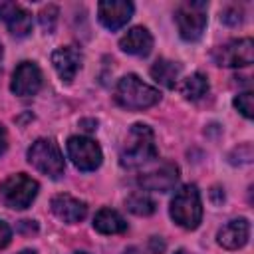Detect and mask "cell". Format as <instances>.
<instances>
[{
  "mask_svg": "<svg viewBox=\"0 0 254 254\" xmlns=\"http://www.w3.org/2000/svg\"><path fill=\"white\" fill-rule=\"evenodd\" d=\"M157 157V147H155V135L149 125L135 123L127 131V137L121 145L119 151V163L121 167L135 169L141 167Z\"/></svg>",
  "mask_w": 254,
  "mask_h": 254,
  "instance_id": "obj_1",
  "label": "cell"
},
{
  "mask_svg": "<svg viewBox=\"0 0 254 254\" xmlns=\"http://www.w3.org/2000/svg\"><path fill=\"white\" fill-rule=\"evenodd\" d=\"M159 89L141 81L135 73L123 75L115 87V101L125 109H147L159 103Z\"/></svg>",
  "mask_w": 254,
  "mask_h": 254,
  "instance_id": "obj_2",
  "label": "cell"
},
{
  "mask_svg": "<svg viewBox=\"0 0 254 254\" xmlns=\"http://www.w3.org/2000/svg\"><path fill=\"white\" fill-rule=\"evenodd\" d=\"M171 218L187 230H194L200 224L202 218V202H200V192L194 185H185L181 187L169 206Z\"/></svg>",
  "mask_w": 254,
  "mask_h": 254,
  "instance_id": "obj_3",
  "label": "cell"
},
{
  "mask_svg": "<svg viewBox=\"0 0 254 254\" xmlns=\"http://www.w3.org/2000/svg\"><path fill=\"white\" fill-rule=\"evenodd\" d=\"M38 189V181H34L26 173H16L0 183V200L8 208L24 210L34 202Z\"/></svg>",
  "mask_w": 254,
  "mask_h": 254,
  "instance_id": "obj_4",
  "label": "cell"
},
{
  "mask_svg": "<svg viewBox=\"0 0 254 254\" xmlns=\"http://www.w3.org/2000/svg\"><path fill=\"white\" fill-rule=\"evenodd\" d=\"M28 163L50 179H60L65 169L64 155L54 139H36L28 149Z\"/></svg>",
  "mask_w": 254,
  "mask_h": 254,
  "instance_id": "obj_5",
  "label": "cell"
},
{
  "mask_svg": "<svg viewBox=\"0 0 254 254\" xmlns=\"http://www.w3.org/2000/svg\"><path fill=\"white\" fill-rule=\"evenodd\" d=\"M179 34L187 42H196L206 28V2H183L175 10Z\"/></svg>",
  "mask_w": 254,
  "mask_h": 254,
  "instance_id": "obj_6",
  "label": "cell"
},
{
  "mask_svg": "<svg viewBox=\"0 0 254 254\" xmlns=\"http://www.w3.org/2000/svg\"><path fill=\"white\" fill-rule=\"evenodd\" d=\"M212 60L220 67H246L254 62V42L250 38L230 40L212 52Z\"/></svg>",
  "mask_w": 254,
  "mask_h": 254,
  "instance_id": "obj_7",
  "label": "cell"
},
{
  "mask_svg": "<svg viewBox=\"0 0 254 254\" xmlns=\"http://www.w3.org/2000/svg\"><path fill=\"white\" fill-rule=\"evenodd\" d=\"M67 157L79 171H95L101 165L103 153L97 141L83 135H73L67 139Z\"/></svg>",
  "mask_w": 254,
  "mask_h": 254,
  "instance_id": "obj_8",
  "label": "cell"
},
{
  "mask_svg": "<svg viewBox=\"0 0 254 254\" xmlns=\"http://www.w3.org/2000/svg\"><path fill=\"white\" fill-rule=\"evenodd\" d=\"M42 87V69L38 67L36 62H20L12 73L10 89L14 95L28 97L36 95Z\"/></svg>",
  "mask_w": 254,
  "mask_h": 254,
  "instance_id": "obj_9",
  "label": "cell"
},
{
  "mask_svg": "<svg viewBox=\"0 0 254 254\" xmlns=\"http://www.w3.org/2000/svg\"><path fill=\"white\" fill-rule=\"evenodd\" d=\"M177 181H179V167L171 161H163L159 167L141 173L139 177V185L145 190H157V192H167L175 189Z\"/></svg>",
  "mask_w": 254,
  "mask_h": 254,
  "instance_id": "obj_10",
  "label": "cell"
},
{
  "mask_svg": "<svg viewBox=\"0 0 254 254\" xmlns=\"http://www.w3.org/2000/svg\"><path fill=\"white\" fill-rule=\"evenodd\" d=\"M97 16L99 22L113 32L129 22V18L133 16V4L127 0H105L97 4Z\"/></svg>",
  "mask_w": 254,
  "mask_h": 254,
  "instance_id": "obj_11",
  "label": "cell"
},
{
  "mask_svg": "<svg viewBox=\"0 0 254 254\" xmlns=\"http://www.w3.org/2000/svg\"><path fill=\"white\" fill-rule=\"evenodd\" d=\"M81 62L83 56L75 46H62L52 54V65L58 71L60 79L65 83H69L75 77V73L81 67Z\"/></svg>",
  "mask_w": 254,
  "mask_h": 254,
  "instance_id": "obj_12",
  "label": "cell"
},
{
  "mask_svg": "<svg viewBox=\"0 0 254 254\" xmlns=\"http://www.w3.org/2000/svg\"><path fill=\"white\" fill-rule=\"evenodd\" d=\"M0 18L6 22L10 34L22 38V36H28L30 30H32V14L22 8L20 4H14V2H0Z\"/></svg>",
  "mask_w": 254,
  "mask_h": 254,
  "instance_id": "obj_13",
  "label": "cell"
},
{
  "mask_svg": "<svg viewBox=\"0 0 254 254\" xmlns=\"http://www.w3.org/2000/svg\"><path fill=\"white\" fill-rule=\"evenodd\" d=\"M50 206H52V212L60 220L67 222V224L81 222L85 218V214H87V204L83 200L71 196V194H56L52 198Z\"/></svg>",
  "mask_w": 254,
  "mask_h": 254,
  "instance_id": "obj_14",
  "label": "cell"
},
{
  "mask_svg": "<svg viewBox=\"0 0 254 254\" xmlns=\"http://www.w3.org/2000/svg\"><path fill=\"white\" fill-rule=\"evenodd\" d=\"M248 236H250V222L246 218H234L218 230L216 240L226 250H238L248 242Z\"/></svg>",
  "mask_w": 254,
  "mask_h": 254,
  "instance_id": "obj_15",
  "label": "cell"
},
{
  "mask_svg": "<svg viewBox=\"0 0 254 254\" xmlns=\"http://www.w3.org/2000/svg\"><path fill=\"white\" fill-rule=\"evenodd\" d=\"M119 48L131 56H147L153 50V36L147 28L135 26L119 40Z\"/></svg>",
  "mask_w": 254,
  "mask_h": 254,
  "instance_id": "obj_16",
  "label": "cell"
},
{
  "mask_svg": "<svg viewBox=\"0 0 254 254\" xmlns=\"http://www.w3.org/2000/svg\"><path fill=\"white\" fill-rule=\"evenodd\" d=\"M93 228L101 234H121L127 230V222L117 210L101 208V210H97V214L93 218Z\"/></svg>",
  "mask_w": 254,
  "mask_h": 254,
  "instance_id": "obj_17",
  "label": "cell"
},
{
  "mask_svg": "<svg viewBox=\"0 0 254 254\" xmlns=\"http://www.w3.org/2000/svg\"><path fill=\"white\" fill-rule=\"evenodd\" d=\"M179 75H181V65L177 62H171V60H165V58H159L153 65H151V77L161 83L163 87L167 89H173L179 81Z\"/></svg>",
  "mask_w": 254,
  "mask_h": 254,
  "instance_id": "obj_18",
  "label": "cell"
},
{
  "mask_svg": "<svg viewBox=\"0 0 254 254\" xmlns=\"http://www.w3.org/2000/svg\"><path fill=\"white\" fill-rule=\"evenodd\" d=\"M179 91H181V95L185 99L196 101L202 95H206V91H208V79H206V75H202V73L196 71V73H192V75H189V77H185L181 81Z\"/></svg>",
  "mask_w": 254,
  "mask_h": 254,
  "instance_id": "obj_19",
  "label": "cell"
},
{
  "mask_svg": "<svg viewBox=\"0 0 254 254\" xmlns=\"http://www.w3.org/2000/svg\"><path fill=\"white\" fill-rule=\"evenodd\" d=\"M125 206H127L133 214H137V216H149V214H153L155 208H157L155 200H153L147 192H133V194H129L127 200H125Z\"/></svg>",
  "mask_w": 254,
  "mask_h": 254,
  "instance_id": "obj_20",
  "label": "cell"
},
{
  "mask_svg": "<svg viewBox=\"0 0 254 254\" xmlns=\"http://www.w3.org/2000/svg\"><path fill=\"white\" fill-rule=\"evenodd\" d=\"M58 14H60V10H58V6H54V4H48V6H44V8H42V12L38 14L40 26H42V30H44L46 34H52V32L56 30Z\"/></svg>",
  "mask_w": 254,
  "mask_h": 254,
  "instance_id": "obj_21",
  "label": "cell"
},
{
  "mask_svg": "<svg viewBox=\"0 0 254 254\" xmlns=\"http://www.w3.org/2000/svg\"><path fill=\"white\" fill-rule=\"evenodd\" d=\"M234 107L246 117V119H252L254 115V95L250 91H244V93H238L234 97Z\"/></svg>",
  "mask_w": 254,
  "mask_h": 254,
  "instance_id": "obj_22",
  "label": "cell"
},
{
  "mask_svg": "<svg viewBox=\"0 0 254 254\" xmlns=\"http://www.w3.org/2000/svg\"><path fill=\"white\" fill-rule=\"evenodd\" d=\"M220 20H222L226 26H238V24L242 22V12H240L238 8H234V6H230V8L222 10Z\"/></svg>",
  "mask_w": 254,
  "mask_h": 254,
  "instance_id": "obj_23",
  "label": "cell"
},
{
  "mask_svg": "<svg viewBox=\"0 0 254 254\" xmlns=\"http://www.w3.org/2000/svg\"><path fill=\"white\" fill-rule=\"evenodd\" d=\"M10 240H12V228L4 220H0V250L6 248L10 244Z\"/></svg>",
  "mask_w": 254,
  "mask_h": 254,
  "instance_id": "obj_24",
  "label": "cell"
},
{
  "mask_svg": "<svg viewBox=\"0 0 254 254\" xmlns=\"http://www.w3.org/2000/svg\"><path fill=\"white\" fill-rule=\"evenodd\" d=\"M6 147H8V135H6V129L0 125V155L6 151Z\"/></svg>",
  "mask_w": 254,
  "mask_h": 254,
  "instance_id": "obj_25",
  "label": "cell"
},
{
  "mask_svg": "<svg viewBox=\"0 0 254 254\" xmlns=\"http://www.w3.org/2000/svg\"><path fill=\"white\" fill-rule=\"evenodd\" d=\"M81 125H85L83 129H87V131L97 129V121H93V119H85V121H81Z\"/></svg>",
  "mask_w": 254,
  "mask_h": 254,
  "instance_id": "obj_26",
  "label": "cell"
},
{
  "mask_svg": "<svg viewBox=\"0 0 254 254\" xmlns=\"http://www.w3.org/2000/svg\"><path fill=\"white\" fill-rule=\"evenodd\" d=\"M123 254H143V252H141L139 248H127V250H125Z\"/></svg>",
  "mask_w": 254,
  "mask_h": 254,
  "instance_id": "obj_27",
  "label": "cell"
},
{
  "mask_svg": "<svg viewBox=\"0 0 254 254\" xmlns=\"http://www.w3.org/2000/svg\"><path fill=\"white\" fill-rule=\"evenodd\" d=\"M20 254H36V252H34V250H22Z\"/></svg>",
  "mask_w": 254,
  "mask_h": 254,
  "instance_id": "obj_28",
  "label": "cell"
},
{
  "mask_svg": "<svg viewBox=\"0 0 254 254\" xmlns=\"http://www.w3.org/2000/svg\"><path fill=\"white\" fill-rule=\"evenodd\" d=\"M175 254H189V252H187V250H183V248H181V250H177V252H175Z\"/></svg>",
  "mask_w": 254,
  "mask_h": 254,
  "instance_id": "obj_29",
  "label": "cell"
},
{
  "mask_svg": "<svg viewBox=\"0 0 254 254\" xmlns=\"http://www.w3.org/2000/svg\"><path fill=\"white\" fill-rule=\"evenodd\" d=\"M0 62H2V46H0ZM2 71V69H0Z\"/></svg>",
  "mask_w": 254,
  "mask_h": 254,
  "instance_id": "obj_30",
  "label": "cell"
},
{
  "mask_svg": "<svg viewBox=\"0 0 254 254\" xmlns=\"http://www.w3.org/2000/svg\"><path fill=\"white\" fill-rule=\"evenodd\" d=\"M75 254H85V252H75Z\"/></svg>",
  "mask_w": 254,
  "mask_h": 254,
  "instance_id": "obj_31",
  "label": "cell"
}]
</instances>
